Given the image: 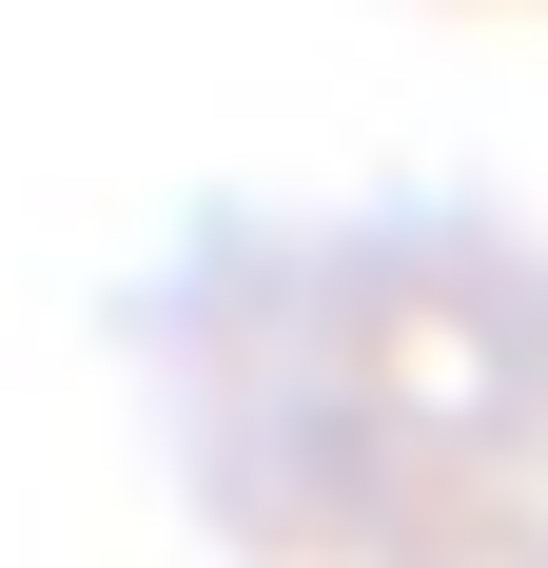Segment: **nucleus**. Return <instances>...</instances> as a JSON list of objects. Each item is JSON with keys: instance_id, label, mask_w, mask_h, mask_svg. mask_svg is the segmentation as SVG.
Returning <instances> with one entry per match:
<instances>
[]
</instances>
